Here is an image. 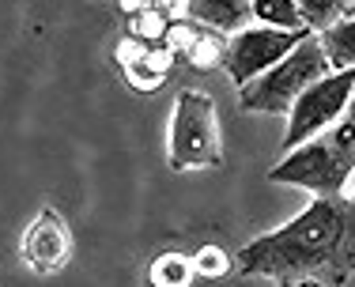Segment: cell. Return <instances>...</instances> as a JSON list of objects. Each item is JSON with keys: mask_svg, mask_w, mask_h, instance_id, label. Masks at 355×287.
I'll return each mask as SVG.
<instances>
[{"mask_svg": "<svg viewBox=\"0 0 355 287\" xmlns=\"http://www.w3.org/2000/svg\"><path fill=\"white\" fill-rule=\"evenodd\" d=\"M242 276H265L280 287L299 280H321L325 287H344L355 276V205L348 193L314 197L284 227L246 242L234 253Z\"/></svg>", "mask_w": 355, "mask_h": 287, "instance_id": "cell-1", "label": "cell"}, {"mask_svg": "<svg viewBox=\"0 0 355 287\" xmlns=\"http://www.w3.org/2000/svg\"><path fill=\"white\" fill-rule=\"evenodd\" d=\"M268 182L299 185V189L314 193V197H336V193L352 189V182H355V91H352L348 106H344V114L329 129H321L318 137H310L295 151H287L280 163L268 171Z\"/></svg>", "mask_w": 355, "mask_h": 287, "instance_id": "cell-2", "label": "cell"}, {"mask_svg": "<svg viewBox=\"0 0 355 287\" xmlns=\"http://www.w3.org/2000/svg\"><path fill=\"white\" fill-rule=\"evenodd\" d=\"M171 171H208L223 163V132H219V110L208 91H182L174 98L171 117Z\"/></svg>", "mask_w": 355, "mask_h": 287, "instance_id": "cell-3", "label": "cell"}, {"mask_svg": "<svg viewBox=\"0 0 355 287\" xmlns=\"http://www.w3.org/2000/svg\"><path fill=\"white\" fill-rule=\"evenodd\" d=\"M325 72H333L325 49H321L318 35H306L284 61H276L272 69H265L257 80H250L242 87V110H250V114H287L295 106V98Z\"/></svg>", "mask_w": 355, "mask_h": 287, "instance_id": "cell-4", "label": "cell"}, {"mask_svg": "<svg viewBox=\"0 0 355 287\" xmlns=\"http://www.w3.org/2000/svg\"><path fill=\"white\" fill-rule=\"evenodd\" d=\"M352 91H355V69L325 72L321 80L310 83V87L295 98V106L287 110L284 151H295L299 144H306L310 137H318L321 129H329V125L344 114Z\"/></svg>", "mask_w": 355, "mask_h": 287, "instance_id": "cell-5", "label": "cell"}, {"mask_svg": "<svg viewBox=\"0 0 355 287\" xmlns=\"http://www.w3.org/2000/svg\"><path fill=\"white\" fill-rule=\"evenodd\" d=\"M306 35H314L310 27L302 31H280V27H242L227 38V57L223 69L239 87H246L250 80H257L265 69H272L276 61H284L295 46H299Z\"/></svg>", "mask_w": 355, "mask_h": 287, "instance_id": "cell-6", "label": "cell"}, {"mask_svg": "<svg viewBox=\"0 0 355 287\" xmlns=\"http://www.w3.org/2000/svg\"><path fill=\"white\" fill-rule=\"evenodd\" d=\"M72 257V231L69 219L57 208H42L38 219L27 227L23 234V261H27L35 272H61Z\"/></svg>", "mask_w": 355, "mask_h": 287, "instance_id": "cell-7", "label": "cell"}, {"mask_svg": "<svg viewBox=\"0 0 355 287\" xmlns=\"http://www.w3.org/2000/svg\"><path fill=\"white\" fill-rule=\"evenodd\" d=\"M185 19L200 23V27L208 31H219V35H227V31H242L250 27L253 12H250V0H185Z\"/></svg>", "mask_w": 355, "mask_h": 287, "instance_id": "cell-8", "label": "cell"}, {"mask_svg": "<svg viewBox=\"0 0 355 287\" xmlns=\"http://www.w3.org/2000/svg\"><path fill=\"white\" fill-rule=\"evenodd\" d=\"M318 42L329 57V69H355V19L340 15L336 23H329L325 31H318Z\"/></svg>", "mask_w": 355, "mask_h": 287, "instance_id": "cell-9", "label": "cell"}, {"mask_svg": "<svg viewBox=\"0 0 355 287\" xmlns=\"http://www.w3.org/2000/svg\"><path fill=\"white\" fill-rule=\"evenodd\" d=\"M193 280H197L193 261L185 257V253H178V250L159 253V257L148 265V284L151 287H189Z\"/></svg>", "mask_w": 355, "mask_h": 287, "instance_id": "cell-10", "label": "cell"}, {"mask_svg": "<svg viewBox=\"0 0 355 287\" xmlns=\"http://www.w3.org/2000/svg\"><path fill=\"white\" fill-rule=\"evenodd\" d=\"M250 12L261 27H280V31H302V12L295 0H250Z\"/></svg>", "mask_w": 355, "mask_h": 287, "instance_id": "cell-11", "label": "cell"}, {"mask_svg": "<svg viewBox=\"0 0 355 287\" xmlns=\"http://www.w3.org/2000/svg\"><path fill=\"white\" fill-rule=\"evenodd\" d=\"M223 57H227V35L200 27V35L193 42V49L185 53V61L197 72H212V69H223Z\"/></svg>", "mask_w": 355, "mask_h": 287, "instance_id": "cell-12", "label": "cell"}, {"mask_svg": "<svg viewBox=\"0 0 355 287\" xmlns=\"http://www.w3.org/2000/svg\"><path fill=\"white\" fill-rule=\"evenodd\" d=\"M189 261H193V272L205 276V280H223V276L234 272V257L219 246V242H205Z\"/></svg>", "mask_w": 355, "mask_h": 287, "instance_id": "cell-13", "label": "cell"}, {"mask_svg": "<svg viewBox=\"0 0 355 287\" xmlns=\"http://www.w3.org/2000/svg\"><path fill=\"white\" fill-rule=\"evenodd\" d=\"M166 27H171V15L163 12V8H140L137 15H129V35H137L140 42H148V46H155V42L166 38Z\"/></svg>", "mask_w": 355, "mask_h": 287, "instance_id": "cell-14", "label": "cell"}, {"mask_svg": "<svg viewBox=\"0 0 355 287\" xmlns=\"http://www.w3.org/2000/svg\"><path fill=\"white\" fill-rule=\"evenodd\" d=\"M302 12V23H306L310 31H325L329 23H336L344 12H348L352 0H295Z\"/></svg>", "mask_w": 355, "mask_h": 287, "instance_id": "cell-15", "label": "cell"}, {"mask_svg": "<svg viewBox=\"0 0 355 287\" xmlns=\"http://www.w3.org/2000/svg\"><path fill=\"white\" fill-rule=\"evenodd\" d=\"M197 35H200V23H193V19H171L163 46L171 49L174 57H185L193 49V42H197Z\"/></svg>", "mask_w": 355, "mask_h": 287, "instance_id": "cell-16", "label": "cell"}, {"mask_svg": "<svg viewBox=\"0 0 355 287\" xmlns=\"http://www.w3.org/2000/svg\"><path fill=\"white\" fill-rule=\"evenodd\" d=\"M125 72V80H129V87L132 91H144V95H155L159 87L166 83V76H159V72H151L144 61H137V64H129V69H121Z\"/></svg>", "mask_w": 355, "mask_h": 287, "instance_id": "cell-17", "label": "cell"}, {"mask_svg": "<svg viewBox=\"0 0 355 287\" xmlns=\"http://www.w3.org/2000/svg\"><path fill=\"white\" fill-rule=\"evenodd\" d=\"M144 53H148V42H140L137 35H121V42L114 46V61L121 64V69H129V64L144 61Z\"/></svg>", "mask_w": 355, "mask_h": 287, "instance_id": "cell-18", "label": "cell"}, {"mask_svg": "<svg viewBox=\"0 0 355 287\" xmlns=\"http://www.w3.org/2000/svg\"><path fill=\"white\" fill-rule=\"evenodd\" d=\"M174 61H178V57H174L171 49L163 46V42H155V46H148V53H144V64H148L151 72H159V76H171Z\"/></svg>", "mask_w": 355, "mask_h": 287, "instance_id": "cell-19", "label": "cell"}, {"mask_svg": "<svg viewBox=\"0 0 355 287\" xmlns=\"http://www.w3.org/2000/svg\"><path fill=\"white\" fill-rule=\"evenodd\" d=\"M140 8H148V0H117V12H121L125 19H129V15H137Z\"/></svg>", "mask_w": 355, "mask_h": 287, "instance_id": "cell-20", "label": "cell"}, {"mask_svg": "<svg viewBox=\"0 0 355 287\" xmlns=\"http://www.w3.org/2000/svg\"><path fill=\"white\" fill-rule=\"evenodd\" d=\"M291 287H325L321 280H299V284H291Z\"/></svg>", "mask_w": 355, "mask_h": 287, "instance_id": "cell-21", "label": "cell"}, {"mask_svg": "<svg viewBox=\"0 0 355 287\" xmlns=\"http://www.w3.org/2000/svg\"><path fill=\"white\" fill-rule=\"evenodd\" d=\"M344 15H352V19H355V0H352V4H348V12H344Z\"/></svg>", "mask_w": 355, "mask_h": 287, "instance_id": "cell-22", "label": "cell"}, {"mask_svg": "<svg viewBox=\"0 0 355 287\" xmlns=\"http://www.w3.org/2000/svg\"><path fill=\"white\" fill-rule=\"evenodd\" d=\"M348 200H352V205H355V185H352V189H348Z\"/></svg>", "mask_w": 355, "mask_h": 287, "instance_id": "cell-23", "label": "cell"}]
</instances>
